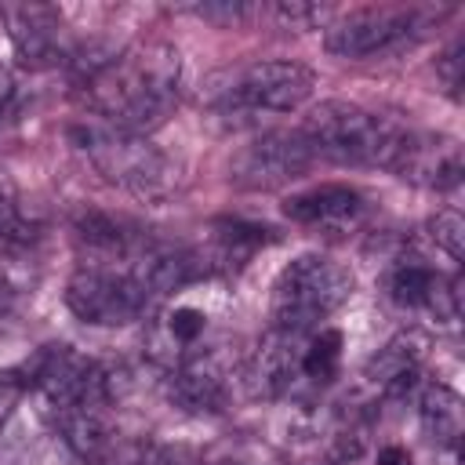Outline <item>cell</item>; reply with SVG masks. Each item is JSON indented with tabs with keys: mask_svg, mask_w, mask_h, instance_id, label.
I'll return each instance as SVG.
<instances>
[{
	"mask_svg": "<svg viewBox=\"0 0 465 465\" xmlns=\"http://www.w3.org/2000/svg\"><path fill=\"white\" fill-rule=\"evenodd\" d=\"M182 91V54L167 40H145L120 51L98 76H91L80 94L94 120L113 124L131 134L156 131Z\"/></svg>",
	"mask_w": 465,
	"mask_h": 465,
	"instance_id": "1",
	"label": "cell"
},
{
	"mask_svg": "<svg viewBox=\"0 0 465 465\" xmlns=\"http://www.w3.org/2000/svg\"><path fill=\"white\" fill-rule=\"evenodd\" d=\"M316 73L291 58L247 62L236 69H222L207 80L203 102L214 120L229 127L254 124L262 113H294L312 98Z\"/></svg>",
	"mask_w": 465,
	"mask_h": 465,
	"instance_id": "2",
	"label": "cell"
},
{
	"mask_svg": "<svg viewBox=\"0 0 465 465\" xmlns=\"http://www.w3.org/2000/svg\"><path fill=\"white\" fill-rule=\"evenodd\" d=\"M69 138L76 145V153L87 156V163L116 189L138 196V200H167L182 174H178V163L149 142V134H131V131H120L113 124H102V120H80L69 127Z\"/></svg>",
	"mask_w": 465,
	"mask_h": 465,
	"instance_id": "3",
	"label": "cell"
},
{
	"mask_svg": "<svg viewBox=\"0 0 465 465\" xmlns=\"http://www.w3.org/2000/svg\"><path fill=\"white\" fill-rule=\"evenodd\" d=\"M407 131L411 127H403L385 113L338 98L309 109L302 124V138L309 142L312 156H327L338 163H363V167H392Z\"/></svg>",
	"mask_w": 465,
	"mask_h": 465,
	"instance_id": "4",
	"label": "cell"
},
{
	"mask_svg": "<svg viewBox=\"0 0 465 465\" xmlns=\"http://www.w3.org/2000/svg\"><path fill=\"white\" fill-rule=\"evenodd\" d=\"M352 272L341 262L327 254H298L272 283V327L305 338L352 298Z\"/></svg>",
	"mask_w": 465,
	"mask_h": 465,
	"instance_id": "5",
	"label": "cell"
},
{
	"mask_svg": "<svg viewBox=\"0 0 465 465\" xmlns=\"http://www.w3.org/2000/svg\"><path fill=\"white\" fill-rule=\"evenodd\" d=\"M443 7L432 4H381V7H356L323 25V47L338 58H371L392 54L418 44L436 22Z\"/></svg>",
	"mask_w": 465,
	"mask_h": 465,
	"instance_id": "6",
	"label": "cell"
},
{
	"mask_svg": "<svg viewBox=\"0 0 465 465\" xmlns=\"http://www.w3.org/2000/svg\"><path fill=\"white\" fill-rule=\"evenodd\" d=\"M36 389V396L47 403V411L62 414L84 400H113L116 385L113 374H105L94 360L69 345H47L33 356L25 367V389Z\"/></svg>",
	"mask_w": 465,
	"mask_h": 465,
	"instance_id": "7",
	"label": "cell"
},
{
	"mask_svg": "<svg viewBox=\"0 0 465 465\" xmlns=\"http://www.w3.org/2000/svg\"><path fill=\"white\" fill-rule=\"evenodd\" d=\"M65 305L76 320H84L91 327H124L145 312L149 294L131 272L87 265L69 276Z\"/></svg>",
	"mask_w": 465,
	"mask_h": 465,
	"instance_id": "8",
	"label": "cell"
},
{
	"mask_svg": "<svg viewBox=\"0 0 465 465\" xmlns=\"http://www.w3.org/2000/svg\"><path fill=\"white\" fill-rule=\"evenodd\" d=\"M65 443L87 465H142L145 443L113 418V400H84L58 414Z\"/></svg>",
	"mask_w": 465,
	"mask_h": 465,
	"instance_id": "9",
	"label": "cell"
},
{
	"mask_svg": "<svg viewBox=\"0 0 465 465\" xmlns=\"http://www.w3.org/2000/svg\"><path fill=\"white\" fill-rule=\"evenodd\" d=\"M312 149L302 131H265L251 138L229 163V174L243 189H276L302 178L312 167Z\"/></svg>",
	"mask_w": 465,
	"mask_h": 465,
	"instance_id": "10",
	"label": "cell"
},
{
	"mask_svg": "<svg viewBox=\"0 0 465 465\" xmlns=\"http://www.w3.org/2000/svg\"><path fill=\"white\" fill-rule=\"evenodd\" d=\"M0 18L7 25V40L15 47V58L25 69H51L69 58L73 44L65 36V22L58 7L44 0H15L0 7Z\"/></svg>",
	"mask_w": 465,
	"mask_h": 465,
	"instance_id": "11",
	"label": "cell"
},
{
	"mask_svg": "<svg viewBox=\"0 0 465 465\" xmlns=\"http://www.w3.org/2000/svg\"><path fill=\"white\" fill-rule=\"evenodd\" d=\"M389 171H396L411 185L447 193V189L461 185L465 156H461L458 138H450V134L407 131V138H403V145H400V153H396Z\"/></svg>",
	"mask_w": 465,
	"mask_h": 465,
	"instance_id": "12",
	"label": "cell"
},
{
	"mask_svg": "<svg viewBox=\"0 0 465 465\" xmlns=\"http://www.w3.org/2000/svg\"><path fill=\"white\" fill-rule=\"evenodd\" d=\"M389 298L400 309H418L436 316V323H454L461 316V276H443L425 258H400L389 272Z\"/></svg>",
	"mask_w": 465,
	"mask_h": 465,
	"instance_id": "13",
	"label": "cell"
},
{
	"mask_svg": "<svg viewBox=\"0 0 465 465\" xmlns=\"http://www.w3.org/2000/svg\"><path fill=\"white\" fill-rule=\"evenodd\" d=\"M229 360L222 349L214 345H196L174 371H171V400L189 411V414H214L225 403V389H229Z\"/></svg>",
	"mask_w": 465,
	"mask_h": 465,
	"instance_id": "14",
	"label": "cell"
},
{
	"mask_svg": "<svg viewBox=\"0 0 465 465\" xmlns=\"http://www.w3.org/2000/svg\"><path fill=\"white\" fill-rule=\"evenodd\" d=\"M283 214L305 229L320 232H352L367 218V200L352 185H316L283 200Z\"/></svg>",
	"mask_w": 465,
	"mask_h": 465,
	"instance_id": "15",
	"label": "cell"
},
{
	"mask_svg": "<svg viewBox=\"0 0 465 465\" xmlns=\"http://www.w3.org/2000/svg\"><path fill=\"white\" fill-rule=\"evenodd\" d=\"M305 338H309V334H305ZM305 338H302V334L276 331V327H269V331L262 334V341L254 345L251 360L243 363V381H247L251 396L276 400V396H283V392L294 385Z\"/></svg>",
	"mask_w": 465,
	"mask_h": 465,
	"instance_id": "16",
	"label": "cell"
},
{
	"mask_svg": "<svg viewBox=\"0 0 465 465\" xmlns=\"http://www.w3.org/2000/svg\"><path fill=\"white\" fill-rule=\"evenodd\" d=\"M425 349H429L425 334H418V331H400L396 338H389V341L367 360V367H363L360 378H363L378 396L400 400V396H407V392L418 385V371H421Z\"/></svg>",
	"mask_w": 465,
	"mask_h": 465,
	"instance_id": "17",
	"label": "cell"
},
{
	"mask_svg": "<svg viewBox=\"0 0 465 465\" xmlns=\"http://www.w3.org/2000/svg\"><path fill=\"white\" fill-rule=\"evenodd\" d=\"M73 232L87 254L102 258L94 262L98 269H109V262H138L149 251V240L124 218L105 214V211H80L73 218Z\"/></svg>",
	"mask_w": 465,
	"mask_h": 465,
	"instance_id": "18",
	"label": "cell"
},
{
	"mask_svg": "<svg viewBox=\"0 0 465 465\" xmlns=\"http://www.w3.org/2000/svg\"><path fill=\"white\" fill-rule=\"evenodd\" d=\"M203 334H207V312L196 305H174L156 320L149 338V356L174 371L203 341Z\"/></svg>",
	"mask_w": 465,
	"mask_h": 465,
	"instance_id": "19",
	"label": "cell"
},
{
	"mask_svg": "<svg viewBox=\"0 0 465 465\" xmlns=\"http://www.w3.org/2000/svg\"><path fill=\"white\" fill-rule=\"evenodd\" d=\"M418 411H421V425H425L429 440L436 447L458 454L461 436H465V407H461V396L450 385H443V381H429L421 389Z\"/></svg>",
	"mask_w": 465,
	"mask_h": 465,
	"instance_id": "20",
	"label": "cell"
},
{
	"mask_svg": "<svg viewBox=\"0 0 465 465\" xmlns=\"http://www.w3.org/2000/svg\"><path fill=\"white\" fill-rule=\"evenodd\" d=\"M211 232H214L211 236V251H203V254H207V262H211L214 272L218 269H240V265H247L258 247H265V243L276 240L272 229L251 225V222H240V218H218Z\"/></svg>",
	"mask_w": 465,
	"mask_h": 465,
	"instance_id": "21",
	"label": "cell"
},
{
	"mask_svg": "<svg viewBox=\"0 0 465 465\" xmlns=\"http://www.w3.org/2000/svg\"><path fill=\"white\" fill-rule=\"evenodd\" d=\"M341 331L338 327H316L305 345H302V363H298V374L309 378L312 385H327L338 378V367H341Z\"/></svg>",
	"mask_w": 465,
	"mask_h": 465,
	"instance_id": "22",
	"label": "cell"
},
{
	"mask_svg": "<svg viewBox=\"0 0 465 465\" xmlns=\"http://www.w3.org/2000/svg\"><path fill=\"white\" fill-rule=\"evenodd\" d=\"M429 240L450 258V262H461L465 258V218L447 207V211H436V218L429 222Z\"/></svg>",
	"mask_w": 465,
	"mask_h": 465,
	"instance_id": "23",
	"label": "cell"
},
{
	"mask_svg": "<svg viewBox=\"0 0 465 465\" xmlns=\"http://www.w3.org/2000/svg\"><path fill=\"white\" fill-rule=\"evenodd\" d=\"M269 15L276 18V25H280V29H298V33H305V29H316V25H323L331 11H327L323 4H305V0H280V4H272V7H269Z\"/></svg>",
	"mask_w": 465,
	"mask_h": 465,
	"instance_id": "24",
	"label": "cell"
},
{
	"mask_svg": "<svg viewBox=\"0 0 465 465\" xmlns=\"http://www.w3.org/2000/svg\"><path fill=\"white\" fill-rule=\"evenodd\" d=\"M185 11L203 22H214V25H240L254 15V7L247 0H203V4H189Z\"/></svg>",
	"mask_w": 465,
	"mask_h": 465,
	"instance_id": "25",
	"label": "cell"
},
{
	"mask_svg": "<svg viewBox=\"0 0 465 465\" xmlns=\"http://www.w3.org/2000/svg\"><path fill=\"white\" fill-rule=\"evenodd\" d=\"M436 76L443 80L447 94H454V98H458L461 80H465V44H461V40H454V44L436 58Z\"/></svg>",
	"mask_w": 465,
	"mask_h": 465,
	"instance_id": "26",
	"label": "cell"
},
{
	"mask_svg": "<svg viewBox=\"0 0 465 465\" xmlns=\"http://www.w3.org/2000/svg\"><path fill=\"white\" fill-rule=\"evenodd\" d=\"M22 392H25V378L15 374V371H4V374H0V421L11 418V411H15L18 400H22Z\"/></svg>",
	"mask_w": 465,
	"mask_h": 465,
	"instance_id": "27",
	"label": "cell"
},
{
	"mask_svg": "<svg viewBox=\"0 0 465 465\" xmlns=\"http://www.w3.org/2000/svg\"><path fill=\"white\" fill-rule=\"evenodd\" d=\"M378 465H414L407 447H381L378 450Z\"/></svg>",
	"mask_w": 465,
	"mask_h": 465,
	"instance_id": "28",
	"label": "cell"
},
{
	"mask_svg": "<svg viewBox=\"0 0 465 465\" xmlns=\"http://www.w3.org/2000/svg\"><path fill=\"white\" fill-rule=\"evenodd\" d=\"M4 305H7V283L0 280V309H4Z\"/></svg>",
	"mask_w": 465,
	"mask_h": 465,
	"instance_id": "29",
	"label": "cell"
}]
</instances>
